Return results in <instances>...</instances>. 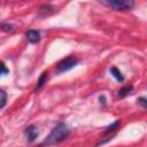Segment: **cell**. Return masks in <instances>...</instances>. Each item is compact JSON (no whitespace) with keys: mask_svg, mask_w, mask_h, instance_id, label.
<instances>
[{"mask_svg":"<svg viewBox=\"0 0 147 147\" xmlns=\"http://www.w3.org/2000/svg\"><path fill=\"white\" fill-rule=\"evenodd\" d=\"M69 127L65 123L63 122H59L49 132V134L47 136V138L45 139V141L42 142L44 146H51V145H56L61 141H63L68 136H69Z\"/></svg>","mask_w":147,"mask_h":147,"instance_id":"1","label":"cell"},{"mask_svg":"<svg viewBox=\"0 0 147 147\" xmlns=\"http://www.w3.org/2000/svg\"><path fill=\"white\" fill-rule=\"evenodd\" d=\"M101 3L111 7L115 10H130L134 6V2L131 0H107L101 1Z\"/></svg>","mask_w":147,"mask_h":147,"instance_id":"2","label":"cell"},{"mask_svg":"<svg viewBox=\"0 0 147 147\" xmlns=\"http://www.w3.org/2000/svg\"><path fill=\"white\" fill-rule=\"evenodd\" d=\"M78 59L75 57V56H68L65 59H63L62 61H60L57 64H56V72L60 75V74H63V72H67L69 70H71L72 68H75L77 64H78Z\"/></svg>","mask_w":147,"mask_h":147,"instance_id":"3","label":"cell"},{"mask_svg":"<svg viewBox=\"0 0 147 147\" xmlns=\"http://www.w3.org/2000/svg\"><path fill=\"white\" fill-rule=\"evenodd\" d=\"M38 134H39V132H38L37 126L34 124H31V125L26 126L25 130H24V136H25L28 142H33L37 139Z\"/></svg>","mask_w":147,"mask_h":147,"instance_id":"4","label":"cell"},{"mask_svg":"<svg viewBox=\"0 0 147 147\" xmlns=\"http://www.w3.org/2000/svg\"><path fill=\"white\" fill-rule=\"evenodd\" d=\"M25 37H26V39H28V41L30 44H37V42H39L41 40L40 32L38 30H33V29L28 30L25 32Z\"/></svg>","mask_w":147,"mask_h":147,"instance_id":"5","label":"cell"},{"mask_svg":"<svg viewBox=\"0 0 147 147\" xmlns=\"http://www.w3.org/2000/svg\"><path fill=\"white\" fill-rule=\"evenodd\" d=\"M47 80H48V72H47V71L41 72V75L39 76V78H38V80H37V87H36V90L41 88V87L46 84Z\"/></svg>","mask_w":147,"mask_h":147,"instance_id":"6","label":"cell"},{"mask_svg":"<svg viewBox=\"0 0 147 147\" xmlns=\"http://www.w3.org/2000/svg\"><path fill=\"white\" fill-rule=\"evenodd\" d=\"M132 90H133V86L132 85H126V86H124V87H122V88L118 90V96L121 99H124L125 96H127L132 92Z\"/></svg>","mask_w":147,"mask_h":147,"instance_id":"7","label":"cell"},{"mask_svg":"<svg viewBox=\"0 0 147 147\" xmlns=\"http://www.w3.org/2000/svg\"><path fill=\"white\" fill-rule=\"evenodd\" d=\"M109 71H110V74H111V76H113L117 82H121V83H122V82L124 80V76L122 75V72H121L116 67H111Z\"/></svg>","mask_w":147,"mask_h":147,"instance_id":"8","label":"cell"},{"mask_svg":"<svg viewBox=\"0 0 147 147\" xmlns=\"http://www.w3.org/2000/svg\"><path fill=\"white\" fill-rule=\"evenodd\" d=\"M53 11H54V7L51 6V5H44V6H41V7L39 8V13H40L42 16L49 15V14H52Z\"/></svg>","mask_w":147,"mask_h":147,"instance_id":"9","label":"cell"},{"mask_svg":"<svg viewBox=\"0 0 147 147\" xmlns=\"http://www.w3.org/2000/svg\"><path fill=\"white\" fill-rule=\"evenodd\" d=\"M121 125V122H119V119H117V121H115L114 123H111L110 125H108V126H106L105 127V133H109V132H113V131H115L116 129H118V126Z\"/></svg>","mask_w":147,"mask_h":147,"instance_id":"10","label":"cell"},{"mask_svg":"<svg viewBox=\"0 0 147 147\" xmlns=\"http://www.w3.org/2000/svg\"><path fill=\"white\" fill-rule=\"evenodd\" d=\"M7 103V93L3 90H0V109H2Z\"/></svg>","mask_w":147,"mask_h":147,"instance_id":"11","label":"cell"},{"mask_svg":"<svg viewBox=\"0 0 147 147\" xmlns=\"http://www.w3.org/2000/svg\"><path fill=\"white\" fill-rule=\"evenodd\" d=\"M14 28H15V25H14V24H10V23H2V24H0V29H1L2 31H5V32L13 31Z\"/></svg>","mask_w":147,"mask_h":147,"instance_id":"12","label":"cell"},{"mask_svg":"<svg viewBox=\"0 0 147 147\" xmlns=\"http://www.w3.org/2000/svg\"><path fill=\"white\" fill-rule=\"evenodd\" d=\"M9 74V69L6 67V64L3 62H0V77L7 76Z\"/></svg>","mask_w":147,"mask_h":147,"instance_id":"13","label":"cell"},{"mask_svg":"<svg viewBox=\"0 0 147 147\" xmlns=\"http://www.w3.org/2000/svg\"><path fill=\"white\" fill-rule=\"evenodd\" d=\"M137 102H138V105H140L142 108H146V107H147V99H146L145 96H140V98H138Z\"/></svg>","mask_w":147,"mask_h":147,"instance_id":"14","label":"cell"},{"mask_svg":"<svg viewBox=\"0 0 147 147\" xmlns=\"http://www.w3.org/2000/svg\"><path fill=\"white\" fill-rule=\"evenodd\" d=\"M99 101H100V103H102V105H106V99H105V96H103V95L99 96Z\"/></svg>","mask_w":147,"mask_h":147,"instance_id":"15","label":"cell"},{"mask_svg":"<svg viewBox=\"0 0 147 147\" xmlns=\"http://www.w3.org/2000/svg\"><path fill=\"white\" fill-rule=\"evenodd\" d=\"M38 147H44V145H42V144H41V145H39V146H38Z\"/></svg>","mask_w":147,"mask_h":147,"instance_id":"16","label":"cell"}]
</instances>
